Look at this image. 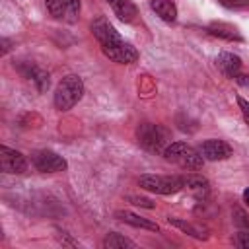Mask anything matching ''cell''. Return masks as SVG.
Wrapping results in <instances>:
<instances>
[{"mask_svg": "<svg viewBox=\"0 0 249 249\" xmlns=\"http://www.w3.org/2000/svg\"><path fill=\"white\" fill-rule=\"evenodd\" d=\"M218 2L226 8H243L249 4V0H218Z\"/></svg>", "mask_w": 249, "mask_h": 249, "instance_id": "cell-20", "label": "cell"}, {"mask_svg": "<svg viewBox=\"0 0 249 249\" xmlns=\"http://www.w3.org/2000/svg\"><path fill=\"white\" fill-rule=\"evenodd\" d=\"M115 218L124 222V224H130L134 228H142V230H150V231H160V226L156 222H152L148 218H142V216H138L134 212H128V210H117Z\"/></svg>", "mask_w": 249, "mask_h": 249, "instance_id": "cell-13", "label": "cell"}, {"mask_svg": "<svg viewBox=\"0 0 249 249\" xmlns=\"http://www.w3.org/2000/svg\"><path fill=\"white\" fill-rule=\"evenodd\" d=\"M91 31H93V37L97 39L103 54L109 60H113L117 64H132L138 60V51L128 41H124L105 18H97L91 23Z\"/></svg>", "mask_w": 249, "mask_h": 249, "instance_id": "cell-1", "label": "cell"}, {"mask_svg": "<svg viewBox=\"0 0 249 249\" xmlns=\"http://www.w3.org/2000/svg\"><path fill=\"white\" fill-rule=\"evenodd\" d=\"M237 105H239V109H241V113H243L245 123L249 124V101L243 99V97H237Z\"/></svg>", "mask_w": 249, "mask_h": 249, "instance_id": "cell-21", "label": "cell"}, {"mask_svg": "<svg viewBox=\"0 0 249 249\" xmlns=\"http://www.w3.org/2000/svg\"><path fill=\"white\" fill-rule=\"evenodd\" d=\"M183 189H187L196 198H206L210 193V183L202 175L187 173V175H183Z\"/></svg>", "mask_w": 249, "mask_h": 249, "instance_id": "cell-10", "label": "cell"}, {"mask_svg": "<svg viewBox=\"0 0 249 249\" xmlns=\"http://www.w3.org/2000/svg\"><path fill=\"white\" fill-rule=\"evenodd\" d=\"M8 49H10V41L8 39H2V54H6Z\"/></svg>", "mask_w": 249, "mask_h": 249, "instance_id": "cell-23", "label": "cell"}, {"mask_svg": "<svg viewBox=\"0 0 249 249\" xmlns=\"http://www.w3.org/2000/svg\"><path fill=\"white\" fill-rule=\"evenodd\" d=\"M167 222L171 224V226H175L177 230H181V231H185L187 235H191V237H195V239H206L208 235L200 230V228H196V226H193L191 222H185V220H179V218H167Z\"/></svg>", "mask_w": 249, "mask_h": 249, "instance_id": "cell-17", "label": "cell"}, {"mask_svg": "<svg viewBox=\"0 0 249 249\" xmlns=\"http://www.w3.org/2000/svg\"><path fill=\"white\" fill-rule=\"evenodd\" d=\"M163 158L167 161L177 163L183 169H200L204 163L202 154L193 146H189L187 142H169L163 150Z\"/></svg>", "mask_w": 249, "mask_h": 249, "instance_id": "cell-3", "label": "cell"}, {"mask_svg": "<svg viewBox=\"0 0 249 249\" xmlns=\"http://www.w3.org/2000/svg\"><path fill=\"white\" fill-rule=\"evenodd\" d=\"M126 200L130 202V204H134V206H142V208H156V202L154 200H150V198H146V196H138V195H128L126 196Z\"/></svg>", "mask_w": 249, "mask_h": 249, "instance_id": "cell-18", "label": "cell"}, {"mask_svg": "<svg viewBox=\"0 0 249 249\" xmlns=\"http://www.w3.org/2000/svg\"><path fill=\"white\" fill-rule=\"evenodd\" d=\"M138 185L150 193L158 195H175L183 191V177L179 175H140Z\"/></svg>", "mask_w": 249, "mask_h": 249, "instance_id": "cell-5", "label": "cell"}, {"mask_svg": "<svg viewBox=\"0 0 249 249\" xmlns=\"http://www.w3.org/2000/svg\"><path fill=\"white\" fill-rule=\"evenodd\" d=\"M206 31L214 37H220V39H226V41H241V35L239 31L230 25V23H222V21H214L206 27Z\"/></svg>", "mask_w": 249, "mask_h": 249, "instance_id": "cell-14", "label": "cell"}, {"mask_svg": "<svg viewBox=\"0 0 249 249\" xmlns=\"http://www.w3.org/2000/svg\"><path fill=\"white\" fill-rule=\"evenodd\" d=\"M198 152L202 154L204 160L208 161H222V160H228L231 156V146L224 140H216V138H210V140H204L198 148Z\"/></svg>", "mask_w": 249, "mask_h": 249, "instance_id": "cell-9", "label": "cell"}, {"mask_svg": "<svg viewBox=\"0 0 249 249\" xmlns=\"http://www.w3.org/2000/svg\"><path fill=\"white\" fill-rule=\"evenodd\" d=\"M105 2L111 6L115 16L124 23H132L136 19V16H138V10L130 0H105Z\"/></svg>", "mask_w": 249, "mask_h": 249, "instance_id": "cell-12", "label": "cell"}, {"mask_svg": "<svg viewBox=\"0 0 249 249\" xmlns=\"http://www.w3.org/2000/svg\"><path fill=\"white\" fill-rule=\"evenodd\" d=\"M0 167L4 173L19 175L27 169V160L21 152L12 150L8 146H0Z\"/></svg>", "mask_w": 249, "mask_h": 249, "instance_id": "cell-8", "label": "cell"}, {"mask_svg": "<svg viewBox=\"0 0 249 249\" xmlns=\"http://www.w3.org/2000/svg\"><path fill=\"white\" fill-rule=\"evenodd\" d=\"M243 202H245V204L249 206V187H247V189L243 191Z\"/></svg>", "mask_w": 249, "mask_h": 249, "instance_id": "cell-24", "label": "cell"}, {"mask_svg": "<svg viewBox=\"0 0 249 249\" xmlns=\"http://www.w3.org/2000/svg\"><path fill=\"white\" fill-rule=\"evenodd\" d=\"M233 241H235L237 247H241V249H249V233H245V231H237Z\"/></svg>", "mask_w": 249, "mask_h": 249, "instance_id": "cell-19", "label": "cell"}, {"mask_svg": "<svg viewBox=\"0 0 249 249\" xmlns=\"http://www.w3.org/2000/svg\"><path fill=\"white\" fill-rule=\"evenodd\" d=\"M150 8L163 19V21H175L177 19V6L173 0H152Z\"/></svg>", "mask_w": 249, "mask_h": 249, "instance_id": "cell-15", "label": "cell"}, {"mask_svg": "<svg viewBox=\"0 0 249 249\" xmlns=\"http://www.w3.org/2000/svg\"><path fill=\"white\" fill-rule=\"evenodd\" d=\"M105 249H136V243L117 231H109L101 243Z\"/></svg>", "mask_w": 249, "mask_h": 249, "instance_id": "cell-16", "label": "cell"}, {"mask_svg": "<svg viewBox=\"0 0 249 249\" xmlns=\"http://www.w3.org/2000/svg\"><path fill=\"white\" fill-rule=\"evenodd\" d=\"M49 14L62 23H76L80 16V0H45Z\"/></svg>", "mask_w": 249, "mask_h": 249, "instance_id": "cell-6", "label": "cell"}, {"mask_svg": "<svg viewBox=\"0 0 249 249\" xmlns=\"http://www.w3.org/2000/svg\"><path fill=\"white\" fill-rule=\"evenodd\" d=\"M31 163L41 173H56V171H64L68 167L66 160L53 150H35L31 154Z\"/></svg>", "mask_w": 249, "mask_h": 249, "instance_id": "cell-7", "label": "cell"}, {"mask_svg": "<svg viewBox=\"0 0 249 249\" xmlns=\"http://www.w3.org/2000/svg\"><path fill=\"white\" fill-rule=\"evenodd\" d=\"M84 95V80L76 74L64 76L54 89V107L58 111H70Z\"/></svg>", "mask_w": 249, "mask_h": 249, "instance_id": "cell-2", "label": "cell"}, {"mask_svg": "<svg viewBox=\"0 0 249 249\" xmlns=\"http://www.w3.org/2000/svg\"><path fill=\"white\" fill-rule=\"evenodd\" d=\"M235 80H237V84H239L241 88H247V89H249V74H237Z\"/></svg>", "mask_w": 249, "mask_h": 249, "instance_id": "cell-22", "label": "cell"}, {"mask_svg": "<svg viewBox=\"0 0 249 249\" xmlns=\"http://www.w3.org/2000/svg\"><path fill=\"white\" fill-rule=\"evenodd\" d=\"M216 66L220 68V72L228 78H235L241 70V58L233 53H220L216 58Z\"/></svg>", "mask_w": 249, "mask_h": 249, "instance_id": "cell-11", "label": "cell"}, {"mask_svg": "<svg viewBox=\"0 0 249 249\" xmlns=\"http://www.w3.org/2000/svg\"><path fill=\"white\" fill-rule=\"evenodd\" d=\"M136 138L142 148L148 152H161L169 144V130L161 124H152V123H142L136 128Z\"/></svg>", "mask_w": 249, "mask_h": 249, "instance_id": "cell-4", "label": "cell"}]
</instances>
